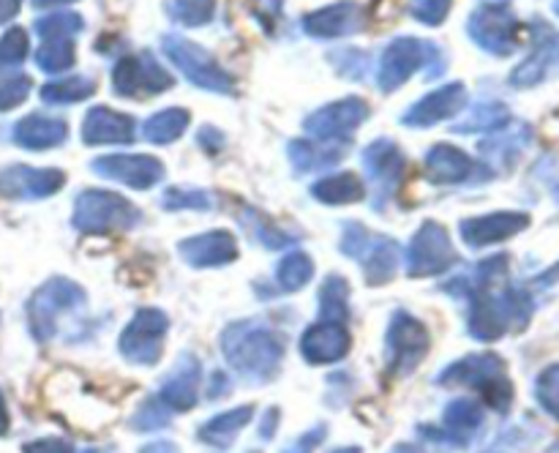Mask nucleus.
<instances>
[{"instance_id": "obj_21", "label": "nucleus", "mask_w": 559, "mask_h": 453, "mask_svg": "<svg viewBox=\"0 0 559 453\" xmlns=\"http://www.w3.org/2000/svg\"><path fill=\"white\" fill-rule=\"evenodd\" d=\"M200 396V360L183 353L175 360V369L164 377L158 388V402L173 413H189Z\"/></svg>"}, {"instance_id": "obj_44", "label": "nucleus", "mask_w": 559, "mask_h": 453, "mask_svg": "<svg viewBox=\"0 0 559 453\" xmlns=\"http://www.w3.org/2000/svg\"><path fill=\"white\" fill-rule=\"evenodd\" d=\"M27 58V33L22 27H11L0 36V69H14Z\"/></svg>"}, {"instance_id": "obj_55", "label": "nucleus", "mask_w": 559, "mask_h": 453, "mask_svg": "<svg viewBox=\"0 0 559 453\" xmlns=\"http://www.w3.org/2000/svg\"><path fill=\"white\" fill-rule=\"evenodd\" d=\"M535 282H538L540 287H549V284H557L559 282V265L549 267V271H546V273H540V276L535 278Z\"/></svg>"}, {"instance_id": "obj_20", "label": "nucleus", "mask_w": 559, "mask_h": 453, "mask_svg": "<svg viewBox=\"0 0 559 453\" xmlns=\"http://www.w3.org/2000/svg\"><path fill=\"white\" fill-rule=\"evenodd\" d=\"M178 251L191 267H222L238 260V240L227 229H211L180 240Z\"/></svg>"}, {"instance_id": "obj_60", "label": "nucleus", "mask_w": 559, "mask_h": 453, "mask_svg": "<svg viewBox=\"0 0 559 453\" xmlns=\"http://www.w3.org/2000/svg\"><path fill=\"white\" fill-rule=\"evenodd\" d=\"M486 3H489V5H506L508 0H486Z\"/></svg>"}, {"instance_id": "obj_4", "label": "nucleus", "mask_w": 559, "mask_h": 453, "mask_svg": "<svg viewBox=\"0 0 559 453\" xmlns=\"http://www.w3.org/2000/svg\"><path fill=\"white\" fill-rule=\"evenodd\" d=\"M85 289L76 282L55 276L44 282L27 300V325L36 342L47 344L58 333L60 320L85 306Z\"/></svg>"}, {"instance_id": "obj_54", "label": "nucleus", "mask_w": 559, "mask_h": 453, "mask_svg": "<svg viewBox=\"0 0 559 453\" xmlns=\"http://www.w3.org/2000/svg\"><path fill=\"white\" fill-rule=\"evenodd\" d=\"M11 429V415H9V404H5L3 391H0V437L9 434Z\"/></svg>"}, {"instance_id": "obj_40", "label": "nucleus", "mask_w": 559, "mask_h": 453, "mask_svg": "<svg viewBox=\"0 0 559 453\" xmlns=\"http://www.w3.org/2000/svg\"><path fill=\"white\" fill-rule=\"evenodd\" d=\"M164 211H211L213 200L207 191L194 189V186H173L162 196Z\"/></svg>"}, {"instance_id": "obj_8", "label": "nucleus", "mask_w": 559, "mask_h": 453, "mask_svg": "<svg viewBox=\"0 0 559 453\" xmlns=\"http://www.w3.org/2000/svg\"><path fill=\"white\" fill-rule=\"evenodd\" d=\"M459 254L453 249V240L440 222H424L407 246V276L429 278L451 271L456 265Z\"/></svg>"}, {"instance_id": "obj_7", "label": "nucleus", "mask_w": 559, "mask_h": 453, "mask_svg": "<svg viewBox=\"0 0 559 453\" xmlns=\"http://www.w3.org/2000/svg\"><path fill=\"white\" fill-rule=\"evenodd\" d=\"M169 333V317L162 309H136L129 325L120 331L118 349L129 363L156 366L164 355V338Z\"/></svg>"}, {"instance_id": "obj_34", "label": "nucleus", "mask_w": 559, "mask_h": 453, "mask_svg": "<svg viewBox=\"0 0 559 453\" xmlns=\"http://www.w3.org/2000/svg\"><path fill=\"white\" fill-rule=\"evenodd\" d=\"M511 123V112L502 102H480L453 126L459 134H473V131H500Z\"/></svg>"}, {"instance_id": "obj_15", "label": "nucleus", "mask_w": 559, "mask_h": 453, "mask_svg": "<svg viewBox=\"0 0 559 453\" xmlns=\"http://www.w3.org/2000/svg\"><path fill=\"white\" fill-rule=\"evenodd\" d=\"M369 118V104L358 96H347L342 102H333L328 107L317 109L306 118V131L322 142L344 140L358 131V126Z\"/></svg>"}, {"instance_id": "obj_30", "label": "nucleus", "mask_w": 559, "mask_h": 453, "mask_svg": "<svg viewBox=\"0 0 559 453\" xmlns=\"http://www.w3.org/2000/svg\"><path fill=\"white\" fill-rule=\"evenodd\" d=\"M557 63V36L549 33V38H538L535 52L524 63H519L511 74L513 87H535L549 76L551 65Z\"/></svg>"}, {"instance_id": "obj_46", "label": "nucleus", "mask_w": 559, "mask_h": 453, "mask_svg": "<svg viewBox=\"0 0 559 453\" xmlns=\"http://www.w3.org/2000/svg\"><path fill=\"white\" fill-rule=\"evenodd\" d=\"M371 240H374V235H371L364 224L347 222L342 229V243H338V249H342V254L353 257V260L360 262V257L366 254V249L371 246Z\"/></svg>"}, {"instance_id": "obj_52", "label": "nucleus", "mask_w": 559, "mask_h": 453, "mask_svg": "<svg viewBox=\"0 0 559 453\" xmlns=\"http://www.w3.org/2000/svg\"><path fill=\"white\" fill-rule=\"evenodd\" d=\"M276 429H278V413H276V409H267L265 418H262L260 434L265 437V440H271V437L276 434Z\"/></svg>"}, {"instance_id": "obj_47", "label": "nucleus", "mask_w": 559, "mask_h": 453, "mask_svg": "<svg viewBox=\"0 0 559 453\" xmlns=\"http://www.w3.org/2000/svg\"><path fill=\"white\" fill-rule=\"evenodd\" d=\"M453 0H409V14L424 25H442Z\"/></svg>"}, {"instance_id": "obj_6", "label": "nucleus", "mask_w": 559, "mask_h": 453, "mask_svg": "<svg viewBox=\"0 0 559 453\" xmlns=\"http://www.w3.org/2000/svg\"><path fill=\"white\" fill-rule=\"evenodd\" d=\"M429 347L431 336L424 322L404 309L393 311L385 331V366L391 374H413L429 355Z\"/></svg>"}, {"instance_id": "obj_36", "label": "nucleus", "mask_w": 559, "mask_h": 453, "mask_svg": "<svg viewBox=\"0 0 559 453\" xmlns=\"http://www.w3.org/2000/svg\"><path fill=\"white\" fill-rule=\"evenodd\" d=\"M191 115L180 107L162 109V112L153 115L145 123V140L153 142V145H169L178 136H183V131L189 129Z\"/></svg>"}, {"instance_id": "obj_58", "label": "nucleus", "mask_w": 559, "mask_h": 453, "mask_svg": "<svg viewBox=\"0 0 559 453\" xmlns=\"http://www.w3.org/2000/svg\"><path fill=\"white\" fill-rule=\"evenodd\" d=\"M36 5H41V9H47V5H60V3H74V0H33Z\"/></svg>"}, {"instance_id": "obj_27", "label": "nucleus", "mask_w": 559, "mask_h": 453, "mask_svg": "<svg viewBox=\"0 0 559 453\" xmlns=\"http://www.w3.org/2000/svg\"><path fill=\"white\" fill-rule=\"evenodd\" d=\"M251 418H254V407H251V404H240V407L235 409H224V413L207 418L205 424L200 426V431H197V437H200L205 445L229 448L235 440H238L240 431L251 424Z\"/></svg>"}, {"instance_id": "obj_35", "label": "nucleus", "mask_w": 559, "mask_h": 453, "mask_svg": "<svg viewBox=\"0 0 559 453\" xmlns=\"http://www.w3.org/2000/svg\"><path fill=\"white\" fill-rule=\"evenodd\" d=\"M314 278V260L306 251H289L276 265V284L282 293H298Z\"/></svg>"}, {"instance_id": "obj_49", "label": "nucleus", "mask_w": 559, "mask_h": 453, "mask_svg": "<svg viewBox=\"0 0 559 453\" xmlns=\"http://www.w3.org/2000/svg\"><path fill=\"white\" fill-rule=\"evenodd\" d=\"M22 453H74V445L63 437H41L22 445Z\"/></svg>"}, {"instance_id": "obj_62", "label": "nucleus", "mask_w": 559, "mask_h": 453, "mask_svg": "<svg viewBox=\"0 0 559 453\" xmlns=\"http://www.w3.org/2000/svg\"><path fill=\"white\" fill-rule=\"evenodd\" d=\"M82 453H98V451H93V448H87V451H82Z\"/></svg>"}, {"instance_id": "obj_16", "label": "nucleus", "mask_w": 559, "mask_h": 453, "mask_svg": "<svg viewBox=\"0 0 559 453\" xmlns=\"http://www.w3.org/2000/svg\"><path fill=\"white\" fill-rule=\"evenodd\" d=\"M63 169H36L25 164L0 169V196L5 200H47L55 191L63 189Z\"/></svg>"}, {"instance_id": "obj_1", "label": "nucleus", "mask_w": 559, "mask_h": 453, "mask_svg": "<svg viewBox=\"0 0 559 453\" xmlns=\"http://www.w3.org/2000/svg\"><path fill=\"white\" fill-rule=\"evenodd\" d=\"M222 355L229 369L251 385L271 382L284 360V342L262 320H240L224 327Z\"/></svg>"}, {"instance_id": "obj_11", "label": "nucleus", "mask_w": 559, "mask_h": 453, "mask_svg": "<svg viewBox=\"0 0 559 453\" xmlns=\"http://www.w3.org/2000/svg\"><path fill=\"white\" fill-rule=\"evenodd\" d=\"M467 31L480 49L497 58H508L519 47V20L506 5H480L469 16Z\"/></svg>"}, {"instance_id": "obj_59", "label": "nucleus", "mask_w": 559, "mask_h": 453, "mask_svg": "<svg viewBox=\"0 0 559 453\" xmlns=\"http://www.w3.org/2000/svg\"><path fill=\"white\" fill-rule=\"evenodd\" d=\"M331 453H360V448L347 445V448H336V451H331Z\"/></svg>"}, {"instance_id": "obj_24", "label": "nucleus", "mask_w": 559, "mask_h": 453, "mask_svg": "<svg viewBox=\"0 0 559 453\" xmlns=\"http://www.w3.org/2000/svg\"><path fill=\"white\" fill-rule=\"evenodd\" d=\"M478 164L453 145H435L426 153V178L437 186H456L467 183L475 178Z\"/></svg>"}, {"instance_id": "obj_22", "label": "nucleus", "mask_w": 559, "mask_h": 453, "mask_svg": "<svg viewBox=\"0 0 559 453\" xmlns=\"http://www.w3.org/2000/svg\"><path fill=\"white\" fill-rule=\"evenodd\" d=\"M364 27V9L355 0L325 5L304 20V31L314 38H342Z\"/></svg>"}, {"instance_id": "obj_51", "label": "nucleus", "mask_w": 559, "mask_h": 453, "mask_svg": "<svg viewBox=\"0 0 559 453\" xmlns=\"http://www.w3.org/2000/svg\"><path fill=\"white\" fill-rule=\"evenodd\" d=\"M229 393V374L227 371H213L211 377V391H207V396L211 398H222Z\"/></svg>"}, {"instance_id": "obj_10", "label": "nucleus", "mask_w": 559, "mask_h": 453, "mask_svg": "<svg viewBox=\"0 0 559 453\" xmlns=\"http://www.w3.org/2000/svg\"><path fill=\"white\" fill-rule=\"evenodd\" d=\"M437 55L435 44H426L420 38H396L385 47L380 58V69H377V82H380L382 91H399L409 76L415 74L418 69L429 65L431 74V63L429 60Z\"/></svg>"}, {"instance_id": "obj_32", "label": "nucleus", "mask_w": 559, "mask_h": 453, "mask_svg": "<svg viewBox=\"0 0 559 453\" xmlns=\"http://www.w3.org/2000/svg\"><path fill=\"white\" fill-rule=\"evenodd\" d=\"M342 147H325L320 142H306V140H295L287 145V156L293 162L295 172L306 175V172H322V169L333 167V164L342 158Z\"/></svg>"}, {"instance_id": "obj_63", "label": "nucleus", "mask_w": 559, "mask_h": 453, "mask_svg": "<svg viewBox=\"0 0 559 453\" xmlns=\"http://www.w3.org/2000/svg\"><path fill=\"white\" fill-rule=\"evenodd\" d=\"M557 453H559V445H557Z\"/></svg>"}, {"instance_id": "obj_42", "label": "nucleus", "mask_w": 559, "mask_h": 453, "mask_svg": "<svg viewBox=\"0 0 559 453\" xmlns=\"http://www.w3.org/2000/svg\"><path fill=\"white\" fill-rule=\"evenodd\" d=\"M82 31V16L76 14H49L36 20V33L41 38H74Z\"/></svg>"}, {"instance_id": "obj_25", "label": "nucleus", "mask_w": 559, "mask_h": 453, "mask_svg": "<svg viewBox=\"0 0 559 453\" xmlns=\"http://www.w3.org/2000/svg\"><path fill=\"white\" fill-rule=\"evenodd\" d=\"M486 413L480 407V402L469 396H459L453 402H448L445 413H442V431H445V440L451 445H469V442L478 437V431L484 429Z\"/></svg>"}, {"instance_id": "obj_39", "label": "nucleus", "mask_w": 559, "mask_h": 453, "mask_svg": "<svg viewBox=\"0 0 559 453\" xmlns=\"http://www.w3.org/2000/svg\"><path fill=\"white\" fill-rule=\"evenodd\" d=\"M167 11L180 25L200 27L213 20V14H216V0H169Z\"/></svg>"}, {"instance_id": "obj_2", "label": "nucleus", "mask_w": 559, "mask_h": 453, "mask_svg": "<svg viewBox=\"0 0 559 453\" xmlns=\"http://www.w3.org/2000/svg\"><path fill=\"white\" fill-rule=\"evenodd\" d=\"M467 331L478 342L491 344L506 336L508 331H522L533 317V298L522 287L480 289L469 295Z\"/></svg>"}, {"instance_id": "obj_18", "label": "nucleus", "mask_w": 559, "mask_h": 453, "mask_svg": "<svg viewBox=\"0 0 559 453\" xmlns=\"http://www.w3.org/2000/svg\"><path fill=\"white\" fill-rule=\"evenodd\" d=\"M464 104H467V87H464V82H451V85L437 87L429 96L415 102L402 115V123L413 126V129H426V126H435L440 120L459 115L464 109Z\"/></svg>"}, {"instance_id": "obj_37", "label": "nucleus", "mask_w": 559, "mask_h": 453, "mask_svg": "<svg viewBox=\"0 0 559 453\" xmlns=\"http://www.w3.org/2000/svg\"><path fill=\"white\" fill-rule=\"evenodd\" d=\"M96 85L87 76H69V80H55L41 87V98L47 104H76L93 96Z\"/></svg>"}, {"instance_id": "obj_13", "label": "nucleus", "mask_w": 559, "mask_h": 453, "mask_svg": "<svg viewBox=\"0 0 559 453\" xmlns=\"http://www.w3.org/2000/svg\"><path fill=\"white\" fill-rule=\"evenodd\" d=\"M364 167L371 180V189H374V205L380 207L382 202L396 194L399 183L404 178V169H407V158L399 151L396 142L382 136V140H374L364 151Z\"/></svg>"}, {"instance_id": "obj_41", "label": "nucleus", "mask_w": 559, "mask_h": 453, "mask_svg": "<svg viewBox=\"0 0 559 453\" xmlns=\"http://www.w3.org/2000/svg\"><path fill=\"white\" fill-rule=\"evenodd\" d=\"M243 224L249 227V233L254 235V240L265 243L267 249H284V246L295 243V235L284 233L267 216H260V213H251V216H243Z\"/></svg>"}, {"instance_id": "obj_26", "label": "nucleus", "mask_w": 559, "mask_h": 453, "mask_svg": "<svg viewBox=\"0 0 559 453\" xmlns=\"http://www.w3.org/2000/svg\"><path fill=\"white\" fill-rule=\"evenodd\" d=\"M66 120L49 118V115H27L14 126V142L25 151H49L66 142Z\"/></svg>"}, {"instance_id": "obj_19", "label": "nucleus", "mask_w": 559, "mask_h": 453, "mask_svg": "<svg viewBox=\"0 0 559 453\" xmlns=\"http://www.w3.org/2000/svg\"><path fill=\"white\" fill-rule=\"evenodd\" d=\"M349 344H353V338H349V331L344 325H336V322H314L300 336V355L311 366L338 363L342 358H347Z\"/></svg>"}, {"instance_id": "obj_53", "label": "nucleus", "mask_w": 559, "mask_h": 453, "mask_svg": "<svg viewBox=\"0 0 559 453\" xmlns=\"http://www.w3.org/2000/svg\"><path fill=\"white\" fill-rule=\"evenodd\" d=\"M20 5H22V0H0V25H3V22H9L11 16L20 11Z\"/></svg>"}, {"instance_id": "obj_50", "label": "nucleus", "mask_w": 559, "mask_h": 453, "mask_svg": "<svg viewBox=\"0 0 559 453\" xmlns=\"http://www.w3.org/2000/svg\"><path fill=\"white\" fill-rule=\"evenodd\" d=\"M322 440H325V426H317V429L300 434L293 445H287V451L284 453H311Z\"/></svg>"}, {"instance_id": "obj_57", "label": "nucleus", "mask_w": 559, "mask_h": 453, "mask_svg": "<svg viewBox=\"0 0 559 453\" xmlns=\"http://www.w3.org/2000/svg\"><path fill=\"white\" fill-rule=\"evenodd\" d=\"M391 453H426V451L418 445H409V442H399V445L391 448Z\"/></svg>"}, {"instance_id": "obj_23", "label": "nucleus", "mask_w": 559, "mask_h": 453, "mask_svg": "<svg viewBox=\"0 0 559 453\" xmlns=\"http://www.w3.org/2000/svg\"><path fill=\"white\" fill-rule=\"evenodd\" d=\"M82 140L87 145H129L134 140V120L109 107H93L82 123Z\"/></svg>"}, {"instance_id": "obj_31", "label": "nucleus", "mask_w": 559, "mask_h": 453, "mask_svg": "<svg viewBox=\"0 0 559 453\" xmlns=\"http://www.w3.org/2000/svg\"><path fill=\"white\" fill-rule=\"evenodd\" d=\"M530 140H533V129H530L527 123H519L513 126V129H500V134L491 136L489 142H484V156H489L491 162H495V167L500 164V167H513V162H516L519 156H522L524 147L530 145Z\"/></svg>"}, {"instance_id": "obj_38", "label": "nucleus", "mask_w": 559, "mask_h": 453, "mask_svg": "<svg viewBox=\"0 0 559 453\" xmlns=\"http://www.w3.org/2000/svg\"><path fill=\"white\" fill-rule=\"evenodd\" d=\"M38 69L47 74H58L74 65V41L71 38H44L36 52Z\"/></svg>"}, {"instance_id": "obj_14", "label": "nucleus", "mask_w": 559, "mask_h": 453, "mask_svg": "<svg viewBox=\"0 0 559 453\" xmlns=\"http://www.w3.org/2000/svg\"><path fill=\"white\" fill-rule=\"evenodd\" d=\"M91 167L102 178L118 180L136 191L153 189L164 178V164L156 156H140V153H109L93 158Z\"/></svg>"}, {"instance_id": "obj_33", "label": "nucleus", "mask_w": 559, "mask_h": 453, "mask_svg": "<svg viewBox=\"0 0 559 453\" xmlns=\"http://www.w3.org/2000/svg\"><path fill=\"white\" fill-rule=\"evenodd\" d=\"M349 320V282L338 273L322 282L320 287V322H336L347 325Z\"/></svg>"}, {"instance_id": "obj_56", "label": "nucleus", "mask_w": 559, "mask_h": 453, "mask_svg": "<svg viewBox=\"0 0 559 453\" xmlns=\"http://www.w3.org/2000/svg\"><path fill=\"white\" fill-rule=\"evenodd\" d=\"M142 453H180V451L173 445V442L164 440V442H153V445H147Z\"/></svg>"}, {"instance_id": "obj_45", "label": "nucleus", "mask_w": 559, "mask_h": 453, "mask_svg": "<svg viewBox=\"0 0 559 453\" xmlns=\"http://www.w3.org/2000/svg\"><path fill=\"white\" fill-rule=\"evenodd\" d=\"M31 76L25 74H0V112L20 107L31 93Z\"/></svg>"}, {"instance_id": "obj_61", "label": "nucleus", "mask_w": 559, "mask_h": 453, "mask_svg": "<svg viewBox=\"0 0 559 453\" xmlns=\"http://www.w3.org/2000/svg\"><path fill=\"white\" fill-rule=\"evenodd\" d=\"M551 9H555V14L559 16V0H555V3H551Z\"/></svg>"}, {"instance_id": "obj_12", "label": "nucleus", "mask_w": 559, "mask_h": 453, "mask_svg": "<svg viewBox=\"0 0 559 453\" xmlns=\"http://www.w3.org/2000/svg\"><path fill=\"white\" fill-rule=\"evenodd\" d=\"M112 85L118 96H156L173 87V74L162 63H156L153 55H131L115 65Z\"/></svg>"}, {"instance_id": "obj_48", "label": "nucleus", "mask_w": 559, "mask_h": 453, "mask_svg": "<svg viewBox=\"0 0 559 453\" xmlns=\"http://www.w3.org/2000/svg\"><path fill=\"white\" fill-rule=\"evenodd\" d=\"M167 424H169V409L164 407L162 402L142 404L140 413L131 418V426L140 431H156V429H164Z\"/></svg>"}, {"instance_id": "obj_28", "label": "nucleus", "mask_w": 559, "mask_h": 453, "mask_svg": "<svg viewBox=\"0 0 559 453\" xmlns=\"http://www.w3.org/2000/svg\"><path fill=\"white\" fill-rule=\"evenodd\" d=\"M364 262V276L371 287H382V284L391 282L399 271V262H402V254H399V243L391 238H374L371 246L366 249V254L360 257Z\"/></svg>"}, {"instance_id": "obj_29", "label": "nucleus", "mask_w": 559, "mask_h": 453, "mask_svg": "<svg viewBox=\"0 0 559 453\" xmlns=\"http://www.w3.org/2000/svg\"><path fill=\"white\" fill-rule=\"evenodd\" d=\"M311 196L325 205H353L366 196V183L355 172H333L311 186Z\"/></svg>"}, {"instance_id": "obj_5", "label": "nucleus", "mask_w": 559, "mask_h": 453, "mask_svg": "<svg viewBox=\"0 0 559 453\" xmlns=\"http://www.w3.org/2000/svg\"><path fill=\"white\" fill-rule=\"evenodd\" d=\"M71 224L82 235L126 233V229H134L140 224V211L115 191L87 189L74 200Z\"/></svg>"}, {"instance_id": "obj_9", "label": "nucleus", "mask_w": 559, "mask_h": 453, "mask_svg": "<svg viewBox=\"0 0 559 453\" xmlns=\"http://www.w3.org/2000/svg\"><path fill=\"white\" fill-rule=\"evenodd\" d=\"M164 52L167 58L194 82L197 87H205L213 93H233L235 80L222 69V65L213 60L211 52L200 47L194 41H186L180 36H167L164 38Z\"/></svg>"}, {"instance_id": "obj_43", "label": "nucleus", "mask_w": 559, "mask_h": 453, "mask_svg": "<svg viewBox=\"0 0 559 453\" xmlns=\"http://www.w3.org/2000/svg\"><path fill=\"white\" fill-rule=\"evenodd\" d=\"M535 398L546 413L559 418V363L540 371L535 380Z\"/></svg>"}, {"instance_id": "obj_3", "label": "nucleus", "mask_w": 559, "mask_h": 453, "mask_svg": "<svg viewBox=\"0 0 559 453\" xmlns=\"http://www.w3.org/2000/svg\"><path fill=\"white\" fill-rule=\"evenodd\" d=\"M437 382L451 388H475L497 413H508L513 402V382L508 380L506 360L495 353H475L456 360L437 377Z\"/></svg>"}, {"instance_id": "obj_17", "label": "nucleus", "mask_w": 559, "mask_h": 453, "mask_svg": "<svg viewBox=\"0 0 559 453\" xmlns=\"http://www.w3.org/2000/svg\"><path fill=\"white\" fill-rule=\"evenodd\" d=\"M530 227V216L522 211H497L484 216H469L459 224V235L469 249H486V246L502 243L513 235Z\"/></svg>"}]
</instances>
